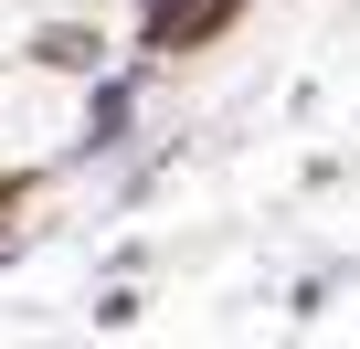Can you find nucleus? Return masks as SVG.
<instances>
[{"label":"nucleus","mask_w":360,"mask_h":349,"mask_svg":"<svg viewBox=\"0 0 360 349\" xmlns=\"http://www.w3.org/2000/svg\"><path fill=\"white\" fill-rule=\"evenodd\" d=\"M32 64H53V74H96L106 43H96L85 22H53V32H32Z\"/></svg>","instance_id":"nucleus-1"},{"label":"nucleus","mask_w":360,"mask_h":349,"mask_svg":"<svg viewBox=\"0 0 360 349\" xmlns=\"http://www.w3.org/2000/svg\"><path fill=\"white\" fill-rule=\"evenodd\" d=\"M212 11H233V0H148V43H159V53H180Z\"/></svg>","instance_id":"nucleus-2"},{"label":"nucleus","mask_w":360,"mask_h":349,"mask_svg":"<svg viewBox=\"0 0 360 349\" xmlns=\"http://www.w3.org/2000/svg\"><path fill=\"white\" fill-rule=\"evenodd\" d=\"M11 212H22V180H0V244H11Z\"/></svg>","instance_id":"nucleus-3"}]
</instances>
